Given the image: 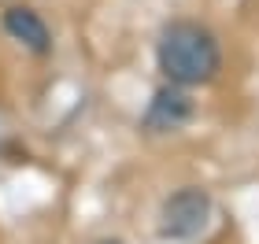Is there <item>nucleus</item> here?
<instances>
[{
	"mask_svg": "<svg viewBox=\"0 0 259 244\" xmlns=\"http://www.w3.org/2000/svg\"><path fill=\"white\" fill-rule=\"evenodd\" d=\"M156 60H159L163 78L170 85H182V89L207 85L222 71L219 37L207 26H200V22H170L159 33Z\"/></svg>",
	"mask_w": 259,
	"mask_h": 244,
	"instance_id": "f257e3e1",
	"label": "nucleus"
},
{
	"mask_svg": "<svg viewBox=\"0 0 259 244\" xmlns=\"http://www.w3.org/2000/svg\"><path fill=\"white\" fill-rule=\"evenodd\" d=\"M211 218V196L204 189H178L159 211V233L167 240H193Z\"/></svg>",
	"mask_w": 259,
	"mask_h": 244,
	"instance_id": "f03ea898",
	"label": "nucleus"
},
{
	"mask_svg": "<svg viewBox=\"0 0 259 244\" xmlns=\"http://www.w3.org/2000/svg\"><path fill=\"white\" fill-rule=\"evenodd\" d=\"M189 119H193V100H189V92H185L182 85H163L156 96H152V104H148L141 126H145L148 133H174V130H182Z\"/></svg>",
	"mask_w": 259,
	"mask_h": 244,
	"instance_id": "7ed1b4c3",
	"label": "nucleus"
},
{
	"mask_svg": "<svg viewBox=\"0 0 259 244\" xmlns=\"http://www.w3.org/2000/svg\"><path fill=\"white\" fill-rule=\"evenodd\" d=\"M4 30H8V37L11 41H19L22 48H30V52H37V56H45L52 48V33H49V26H45V19L37 15L33 8H8L4 11Z\"/></svg>",
	"mask_w": 259,
	"mask_h": 244,
	"instance_id": "20e7f679",
	"label": "nucleus"
},
{
	"mask_svg": "<svg viewBox=\"0 0 259 244\" xmlns=\"http://www.w3.org/2000/svg\"><path fill=\"white\" fill-rule=\"evenodd\" d=\"M97 244H122V240H97Z\"/></svg>",
	"mask_w": 259,
	"mask_h": 244,
	"instance_id": "39448f33",
	"label": "nucleus"
}]
</instances>
